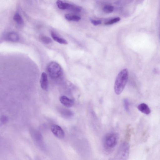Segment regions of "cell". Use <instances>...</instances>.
Returning <instances> with one entry per match:
<instances>
[{
	"label": "cell",
	"mask_w": 160,
	"mask_h": 160,
	"mask_svg": "<svg viewBox=\"0 0 160 160\" xmlns=\"http://www.w3.org/2000/svg\"><path fill=\"white\" fill-rule=\"evenodd\" d=\"M118 140L117 133L111 132L106 134L102 140V146L104 152L108 154L112 152L116 146Z\"/></svg>",
	"instance_id": "6da1fadb"
},
{
	"label": "cell",
	"mask_w": 160,
	"mask_h": 160,
	"mask_svg": "<svg viewBox=\"0 0 160 160\" xmlns=\"http://www.w3.org/2000/svg\"><path fill=\"white\" fill-rule=\"evenodd\" d=\"M128 72L127 69H124L120 71L117 75L114 84L115 92L120 94L123 91L127 82Z\"/></svg>",
	"instance_id": "7a4b0ae2"
},
{
	"label": "cell",
	"mask_w": 160,
	"mask_h": 160,
	"mask_svg": "<svg viewBox=\"0 0 160 160\" xmlns=\"http://www.w3.org/2000/svg\"><path fill=\"white\" fill-rule=\"evenodd\" d=\"M47 70L48 73L51 78L57 79L62 75V69L60 65L55 62H52L48 65Z\"/></svg>",
	"instance_id": "3957f363"
},
{
	"label": "cell",
	"mask_w": 160,
	"mask_h": 160,
	"mask_svg": "<svg viewBox=\"0 0 160 160\" xmlns=\"http://www.w3.org/2000/svg\"><path fill=\"white\" fill-rule=\"evenodd\" d=\"M129 151V145L127 142L122 143L119 146L112 160H128Z\"/></svg>",
	"instance_id": "277c9868"
},
{
	"label": "cell",
	"mask_w": 160,
	"mask_h": 160,
	"mask_svg": "<svg viewBox=\"0 0 160 160\" xmlns=\"http://www.w3.org/2000/svg\"><path fill=\"white\" fill-rule=\"evenodd\" d=\"M51 130L53 134L57 138L62 139L64 137V132L60 126L53 124L51 126Z\"/></svg>",
	"instance_id": "5b68a950"
},
{
	"label": "cell",
	"mask_w": 160,
	"mask_h": 160,
	"mask_svg": "<svg viewBox=\"0 0 160 160\" xmlns=\"http://www.w3.org/2000/svg\"><path fill=\"white\" fill-rule=\"evenodd\" d=\"M40 84L42 88L47 91L48 89V80L47 74L45 72H42L40 78Z\"/></svg>",
	"instance_id": "8992f818"
},
{
	"label": "cell",
	"mask_w": 160,
	"mask_h": 160,
	"mask_svg": "<svg viewBox=\"0 0 160 160\" xmlns=\"http://www.w3.org/2000/svg\"><path fill=\"white\" fill-rule=\"evenodd\" d=\"M4 38L6 40L12 42H16L19 39L18 34L14 32H8L5 34Z\"/></svg>",
	"instance_id": "52a82bcc"
},
{
	"label": "cell",
	"mask_w": 160,
	"mask_h": 160,
	"mask_svg": "<svg viewBox=\"0 0 160 160\" xmlns=\"http://www.w3.org/2000/svg\"><path fill=\"white\" fill-rule=\"evenodd\" d=\"M60 101L64 106L67 107H71L74 104L73 100L70 99L65 96H62L60 98Z\"/></svg>",
	"instance_id": "ba28073f"
},
{
	"label": "cell",
	"mask_w": 160,
	"mask_h": 160,
	"mask_svg": "<svg viewBox=\"0 0 160 160\" xmlns=\"http://www.w3.org/2000/svg\"><path fill=\"white\" fill-rule=\"evenodd\" d=\"M56 4L58 8L62 10L69 9L71 10L72 4L63 2L61 0H58L57 1Z\"/></svg>",
	"instance_id": "9c48e42d"
},
{
	"label": "cell",
	"mask_w": 160,
	"mask_h": 160,
	"mask_svg": "<svg viewBox=\"0 0 160 160\" xmlns=\"http://www.w3.org/2000/svg\"><path fill=\"white\" fill-rule=\"evenodd\" d=\"M137 108L139 111L145 114L148 115L151 112L150 108L145 103H140L138 105Z\"/></svg>",
	"instance_id": "30bf717a"
},
{
	"label": "cell",
	"mask_w": 160,
	"mask_h": 160,
	"mask_svg": "<svg viewBox=\"0 0 160 160\" xmlns=\"http://www.w3.org/2000/svg\"><path fill=\"white\" fill-rule=\"evenodd\" d=\"M51 35L53 39L58 43L65 45L68 44V42L65 39L58 37L54 32H52Z\"/></svg>",
	"instance_id": "8fae6325"
},
{
	"label": "cell",
	"mask_w": 160,
	"mask_h": 160,
	"mask_svg": "<svg viewBox=\"0 0 160 160\" xmlns=\"http://www.w3.org/2000/svg\"><path fill=\"white\" fill-rule=\"evenodd\" d=\"M13 19L16 24L19 26L23 24V21L21 16L18 12L15 13L13 17Z\"/></svg>",
	"instance_id": "7c38bea8"
},
{
	"label": "cell",
	"mask_w": 160,
	"mask_h": 160,
	"mask_svg": "<svg viewBox=\"0 0 160 160\" xmlns=\"http://www.w3.org/2000/svg\"><path fill=\"white\" fill-rule=\"evenodd\" d=\"M65 17L67 20L70 21H78L81 19L80 17L70 14H65Z\"/></svg>",
	"instance_id": "4fadbf2b"
},
{
	"label": "cell",
	"mask_w": 160,
	"mask_h": 160,
	"mask_svg": "<svg viewBox=\"0 0 160 160\" xmlns=\"http://www.w3.org/2000/svg\"><path fill=\"white\" fill-rule=\"evenodd\" d=\"M61 114L62 116L65 118H69L73 116L72 112L68 109H64L61 111Z\"/></svg>",
	"instance_id": "5bb4252c"
},
{
	"label": "cell",
	"mask_w": 160,
	"mask_h": 160,
	"mask_svg": "<svg viewBox=\"0 0 160 160\" xmlns=\"http://www.w3.org/2000/svg\"><path fill=\"white\" fill-rule=\"evenodd\" d=\"M41 41L46 44H48L51 43L52 41L49 37L45 36H41L39 37Z\"/></svg>",
	"instance_id": "9a60e30c"
},
{
	"label": "cell",
	"mask_w": 160,
	"mask_h": 160,
	"mask_svg": "<svg viewBox=\"0 0 160 160\" xmlns=\"http://www.w3.org/2000/svg\"><path fill=\"white\" fill-rule=\"evenodd\" d=\"M114 9V8L112 6L106 5L103 7V10L106 13H110L113 11Z\"/></svg>",
	"instance_id": "2e32d148"
},
{
	"label": "cell",
	"mask_w": 160,
	"mask_h": 160,
	"mask_svg": "<svg viewBox=\"0 0 160 160\" xmlns=\"http://www.w3.org/2000/svg\"><path fill=\"white\" fill-rule=\"evenodd\" d=\"M120 20V18L119 17H116L106 22L105 24L107 25H111L119 22Z\"/></svg>",
	"instance_id": "e0dca14e"
},
{
	"label": "cell",
	"mask_w": 160,
	"mask_h": 160,
	"mask_svg": "<svg viewBox=\"0 0 160 160\" xmlns=\"http://www.w3.org/2000/svg\"><path fill=\"white\" fill-rule=\"evenodd\" d=\"M123 104L125 109L127 112H129V102L128 100L125 99L123 101Z\"/></svg>",
	"instance_id": "ac0fdd59"
},
{
	"label": "cell",
	"mask_w": 160,
	"mask_h": 160,
	"mask_svg": "<svg viewBox=\"0 0 160 160\" xmlns=\"http://www.w3.org/2000/svg\"><path fill=\"white\" fill-rule=\"evenodd\" d=\"M91 22L94 25H98L101 24L102 22L100 20H95L92 19H90Z\"/></svg>",
	"instance_id": "d6986e66"
}]
</instances>
